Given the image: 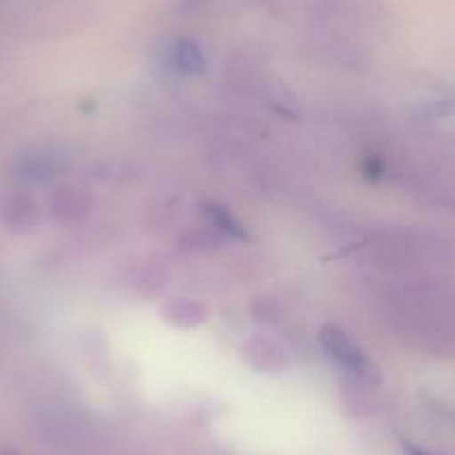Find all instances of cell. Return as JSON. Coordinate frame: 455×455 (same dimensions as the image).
<instances>
[{
  "label": "cell",
  "instance_id": "1",
  "mask_svg": "<svg viewBox=\"0 0 455 455\" xmlns=\"http://www.w3.org/2000/svg\"><path fill=\"white\" fill-rule=\"evenodd\" d=\"M319 339H322L323 351L331 355V360H335L337 364H339L341 369H347L348 373L364 379H371L378 375L373 362L366 357V353L362 351L344 331H339V328L335 326H326L322 331V335H319Z\"/></svg>",
  "mask_w": 455,
  "mask_h": 455
},
{
  "label": "cell",
  "instance_id": "2",
  "mask_svg": "<svg viewBox=\"0 0 455 455\" xmlns=\"http://www.w3.org/2000/svg\"><path fill=\"white\" fill-rule=\"evenodd\" d=\"M170 65L174 68V72L192 76V74L205 72V56L195 41L179 38L170 47Z\"/></svg>",
  "mask_w": 455,
  "mask_h": 455
},
{
  "label": "cell",
  "instance_id": "3",
  "mask_svg": "<svg viewBox=\"0 0 455 455\" xmlns=\"http://www.w3.org/2000/svg\"><path fill=\"white\" fill-rule=\"evenodd\" d=\"M243 357L248 362H255L259 357V364L255 366L257 371H270V373H277L286 366V360H283V351L277 348L273 341L268 339H252L248 341V347H243Z\"/></svg>",
  "mask_w": 455,
  "mask_h": 455
},
{
  "label": "cell",
  "instance_id": "4",
  "mask_svg": "<svg viewBox=\"0 0 455 455\" xmlns=\"http://www.w3.org/2000/svg\"><path fill=\"white\" fill-rule=\"evenodd\" d=\"M204 214H205V219H208V221L217 228V230H221V233L228 235V237H233V239H246L248 237L243 223L239 221V219L226 208V205L205 204Z\"/></svg>",
  "mask_w": 455,
  "mask_h": 455
},
{
  "label": "cell",
  "instance_id": "5",
  "mask_svg": "<svg viewBox=\"0 0 455 455\" xmlns=\"http://www.w3.org/2000/svg\"><path fill=\"white\" fill-rule=\"evenodd\" d=\"M164 315L170 323H177V326H196L205 319V308L190 299H177L165 306Z\"/></svg>",
  "mask_w": 455,
  "mask_h": 455
}]
</instances>
